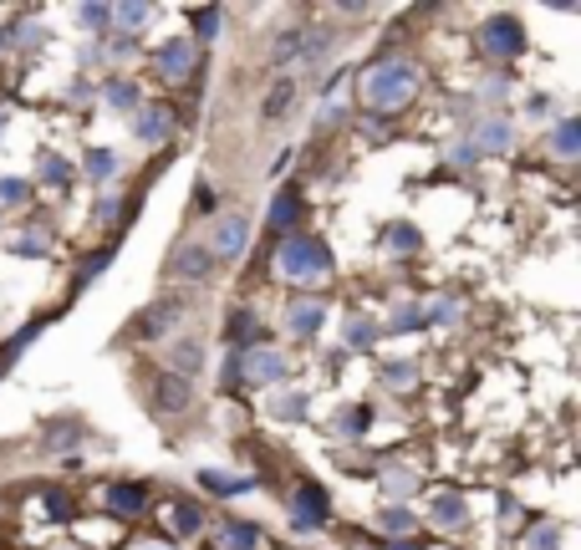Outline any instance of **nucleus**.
<instances>
[{
  "instance_id": "f257e3e1",
  "label": "nucleus",
  "mask_w": 581,
  "mask_h": 550,
  "mask_svg": "<svg viewBox=\"0 0 581 550\" xmlns=\"http://www.w3.org/2000/svg\"><path fill=\"white\" fill-rule=\"evenodd\" d=\"M414 92H418V66L403 62V56H387L362 77V103L373 113H398V107L414 103Z\"/></svg>"
},
{
  "instance_id": "f03ea898",
  "label": "nucleus",
  "mask_w": 581,
  "mask_h": 550,
  "mask_svg": "<svg viewBox=\"0 0 581 550\" xmlns=\"http://www.w3.org/2000/svg\"><path fill=\"white\" fill-rule=\"evenodd\" d=\"M275 265H281V275L291 285H322L326 275H332V255H326V245L311 240V235H291V240L281 245Z\"/></svg>"
},
{
  "instance_id": "7ed1b4c3",
  "label": "nucleus",
  "mask_w": 581,
  "mask_h": 550,
  "mask_svg": "<svg viewBox=\"0 0 581 550\" xmlns=\"http://www.w3.org/2000/svg\"><path fill=\"white\" fill-rule=\"evenodd\" d=\"M322 520H326V495H322V485H301L296 499H291V525H296V530H316Z\"/></svg>"
},
{
  "instance_id": "20e7f679",
  "label": "nucleus",
  "mask_w": 581,
  "mask_h": 550,
  "mask_svg": "<svg viewBox=\"0 0 581 550\" xmlns=\"http://www.w3.org/2000/svg\"><path fill=\"white\" fill-rule=\"evenodd\" d=\"M245 240H250V225L240 215H230V219H220V230H215V240H209V255L215 260L245 255Z\"/></svg>"
},
{
  "instance_id": "39448f33",
  "label": "nucleus",
  "mask_w": 581,
  "mask_h": 550,
  "mask_svg": "<svg viewBox=\"0 0 581 550\" xmlns=\"http://www.w3.org/2000/svg\"><path fill=\"white\" fill-rule=\"evenodd\" d=\"M158 72H164V82H189L194 77V46H189V36H174L158 52Z\"/></svg>"
},
{
  "instance_id": "423d86ee",
  "label": "nucleus",
  "mask_w": 581,
  "mask_h": 550,
  "mask_svg": "<svg viewBox=\"0 0 581 550\" xmlns=\"http://www.w3.org/2000/svg\"><path fill=\"white\" fill-rule=\"evenodd\" d=\"M322 321H326L322 301H291V306H285V332L291 336H316L322 332Z\"/></svg>"
},
{
  "instance_id": "0eeeda50",
  "label": "nucleus",
  "mask_w": 581,
  "mask_h": 550,
  "mask_svg": "<svg viewBox=\"0 0 581 550\" xmlns=\"http://www.w3.org/2000/svg\"><path fill=\"white\" fill-rule=\"evenodd\" d=\"M520 46H526V36H520V26L510 21V15L485 26V52L490 56H520Z\"/></svg>"
},
{
  "instance_id": "6e6552de",
  "label": "nucleus",
  "mask_w": 581,
  "mask_h": 550,
  "mask_svg": "<svg viewBox=\"0 0 581 550\" xmlns=\"http://www.w3.org/2000/svg\"><path fill=\"white\" fill-rule=\"evenodd\" d=\"M281 372H285L281 352H245V357H240V377H245V383H275Z\"/></svg>"
},
{
  "instance_id": "1a4fd4ad",
  "label": "nucleus",
  "mask_w": 581,
  "mask_h": 550,
  "mask_svg": "<svg viewBox=\"0 0 581 550\" xmlns=\"http://www.w3.org/2000/svg\"><path fill=\"white\" fill-rule=\"evenodd\" d=\"M209 270H215L209 245H189V250L174 255V275H179V281H199V275H209Z\"/></svg>"
},
{
  "instance_id": "9d476101",
  "label": "nucleus",
  "mask_w": 581,
  "mask_h": 550,
  "mask_svg": "<svg viewBox=\"0 0 581 550\" xmlns=\"http://www.w3.org/2000/svg\"><path fill=\"white\" fill-rule=\"evenodd\" d=\"M168 128H174V117H168L164 107H143V113L133 117V138L138 143H164Z\"/></svg>"
},
{
  "instance_id": "9b49d317",
  "label": "nucleus",
  "mask_w": 581,
  "mask_h": 550,
  "mask_svg": "<svg viewBox=\"0 0 581 550\" xmlns=\"http://www.w3.org/2000/svg\"><path fill=\"white\" fill-rule=\"evenodd\" d=\"M199 485H205L209 495H220V499H235V495H245L255 479H245V474H225V469H205L199 474Z\"/></svg>"
},
{
  "instance_id": "f8f14e48",
  "label": "nucleus",
  "mask_w": 581,
  "mask_h": 550,
  "mask_svg": "<svg viewBox=\"0 0 581 550\" xmlns=\"http://www.w3.org/2000/svg\"><path fill=\"white\" fill-rule=\"evenodd\" d=\"M174 321H179V306H168V301H164V306L143 311V321L133 326V336H138V342H154V336H164Z\"/></svg>"
},
{
  "instance_id": "ddd939ff",
  "label": "nucleus",
  "mask_w": 581,
  "mask_h": 550,
  "mask_svg": "<svg viewBox=\"0 0 581 550\" xmlns=\"http://www.w3.org/2000/svg\"><path fill=\"white\" fill-rule=\"evenodd\" d=\"M143 505H148V495H143V485H107V510L117 515H143Z\"/></svg>"
},
{
  "instance_id": "4468645a",
  "label": "nucleus",
  "mask_w": 581,
  "mask_h": 550,
  "mask_svg": "<svg viewBox=\"0 0 581 550\" xmlns=\"http://www.w3.org/2000/svg\"><path fill=\"white\" fill-rule=\"evenodd\" d=\"M220 545L225 550H260V530L250 520H230L220 530Z\"/></svg>"
},
{
  "instance_id": "2eb2a0df",
  "label": "nucleus",
  "mask_w": 581,
  "mask_h": 550,
  "mask_svg": "<svg viewBox=\"0 0 581 550\" xmlns=\"http://www.w3.org/2000/svg\"><path fill=\"white\" fill-rule=\"evenodd\" d=\"M505 143H510V128H505L500 117H490V123L475 133V143H469V148H475V154H500Z\"/></svg>"
},
{
  "instance_id": "dca6fc26",
  "label": "nucleus",
  "mask_w": 581,
  "mask_h": 550,
  "mask_svg": "<svg viewBox=\"0 0 581 550\" xmlns=\"http://www.w3.org/2000/svg\"><path fill=\"white\" fill-rule=\"evenodd\" d=\"M434 525H439V530H459V525H465V499H459V495H439V499H434Z\"/></svg>"
},
{
  "instance_id": "f3484780",
  "label": "nucleus",
  "mask_w": 581,
  "mask_h": 550,
  "mask_svg": "<svg viewBox=\"0 0 581 550\" xmlns=\"http://www.w3.org/2000/svg\"><path fill=\"white\" fill-rule=\"evenodd\" d=\"M168 525H174L179 535H199V530H205V515L194 510L189 499H179V505H168Z\"/></svg>"
},
{
  "instance_id": "a211bd4d",
  "label": "nucleus",
  "mask_w": 581,
  "mask_h": 550,
  "mask_svg": "<svg viewBox=\"0 0 581 550\" xmlns=\"http://www.w3.org/2000/svg\"><path fill=\"white\" fill-rule=\"evenodd\" d=\"M158 408H164V413H179V408H189V383L158 377Z\"/></svg>"
},
{
  "instance_id": "6ab92c4d",
  "label": "nucleus",
  "mask_w": 581,
  "mask_h": 550,
  "mask_svg": "<svg viewBox=\"0 0 581 550\" xmlns=\"http://www.w3.org/2000/svg\"><path fill=\"white\" fill-rule=\"evenodd\" d=\"M271 418H281V423H291V418H306V397L301 393H275L271 397Z\"/></svg>"
},
{
  "instance_id": "aec40b11",
  "label": "nucleus",
  "mask_w": 581,
  "mask_h": 550,
  "mask_svg": "<svg viewBox=\"0 0 581 550\" xmlns=\"http://www.w3.org/2000/svg\"><path fill=\"white\" fill-rule=\"evenodd\" d=\"M377 485H383V495H393V499H403V495H414L418 489V479L408 469H387L383 479H377Z\"/></svg>"
},
{
  "instance_id": "412c9836",
  "label": "nucleus",
  "mask_w": 581,
  "mask_h": 550,
  "mask_svg": "<svg viewBox=\"0 0 581 550\" xmlns=\"http://www.w3.org/2000/svg\"><path fill=\"white\" fill-rule=\"evenodd\" d=\"M296 209H301V199H296L291 189H285V194H275V205H271V230H285V225L296 219Z\"/></svg>"
},
{
  "instance_id": "4be33fe9",
  "label": "nucleus",
  "mask_w": 581,
  "mask_h": 550,
  "mask_svg": "<svg viewBox=\"0 0 581 550\" xmlns=\"http://www.w3.org/2000/svg\"><path fill=\"white\" fill-rule=\"evenodd\" d=\"M11 250L15 255H52V240H46L41 230H26V235H15L11 240Z\"/></svg>"
},
{
  "instance_id": "5701e85b",
  "label": "nucleus",
  "mask_w": 581,
  "mask_h": 550,
  "mask_svg": "<svg viewBox=\"0 0 581 550\" xmlns=\"http://www.w3.org/2000/svg\"><path fill=\"white\" fill-rule=\"evenodd\" d=\"M103 97L117 107V113H133V107H138V87H128V82H107Z\"/></svg>"
},
{
  "instance_id": "b1692460",
  "label": "nucleus",
  "mask_w": 581,
  "mask_h": 550,
  "mask_svg": "<svg viewBox=\"0 0 581 550\" xmlns=\"http://www.w3.org/2000/svg\"><path fill=\"white\" fill-rule=\"evenodd\" d=\"M387 250H398V255H408V250H418V230L414 225H387Z\"/></svg>"
},
{
  "instance_id": "393cba45",
  "label": "nucleus",
  "mask_w": 581,
  "mask_h": 550,
  "mask_svg": "<svg viewBox=\"0 0 581 550\" xmlns=\"http://www.w3.org/2000/svg\"><path fill=\"white\" fill-rule=\"evenodd\" d=\"M551 148H556V158H576V117H566V123L551 133Z\"/></svg>"
},
{
  "instance_id": "a878e982",
  "label": "nucleus",
  "mask_w": 581,
  "mask_h": 550,
  "mask_svg": "<svg viewBox=\"0 0 581 550\" xmlns=\"http://www.w3.org/2000/svg\"><path fill=\"white\" fill-rule=\"evenodd\" d=\"M87 174H92V179H113V174H117V154H113V148H97V154L87 158Z\"/></svg>"
},
{
  "instance_id": "bb28decb",
  "label": "nucleus",
  "mask_w": 581,
  "mask_h": 550,
  "mask_svg": "<svg viewBox=\"0 0 581 550\" xmlns=\"http://www.w3.org/2000/svg\"><path fill=\"white\" fill-rule=\"evenodd\" d=\"M174 367H179V372H199V342H179V346H174Z\"/></svg>"
},
{
  "instance_id": "cd10ccee",
  "label": "nucleus",
  "mask_w": 581,
  "mask_h": 550,
  "mask_svg": "<svg viewBox=\"0 0 581 550\" xmlns=\"http://www.w3.org/2000/svg\"><path fill=\"white\" fill-rule=\"evenodd\" d=\"M26 179H0V205H26Z\"/></svg>"
},
{
  "instance_id": "c85d7f7f",
  "label": "nucleus",
  "mask_w": 581,
  "mask_h": 550,
  "mask_svg": "<svg viewBox=\"0 0 581 550\" xmlns=\"http://www.w3.org/2000/svg\"><path fill=\"white\" fill-rule=\"evenodd\" d=\"M383 530H387V535H408V530H414V515H408V510H387L383 515Z\"/></svg>"
},
{
  "instance_id": "c756f323",
  "label": "nucleus",
  "mask_w": 581,
  "mask_h": 550,
  "mask_svg": "<svg viewBox=\"0 0 581 550\" xmlns=\"http://www.w3.org/2000/svg\"><path fill=\"white\" fill-rule=\"evenodd\" d=\"M41 179H46V184H56V189H62V184H72V168H66L62 158H46V164H41Z\"/></svg>"
},
{
  "instance_id": "7c9ffc66",
  "label": "nucleus",
  "mask_w": 581,
  "mask_h": 550,
  "mask_svg": "<svg viewBox=\"0 0 581 550\" xmlns=\"http://www.w3.org/2000/svg\"><path fill=\"white\" fill-rule=\"evenodd\" d=\"M530 550H561V535H556L551 525H546V530H530Z\"/></svg>"
},
{
  "instance_id": "2f4dec72",
  "label": "nucleus",
  "mask_w": 581,
  "mask_h": 550,
  "mask_svg": "<svg viewBox=\"0 0 581 550\" xmlns=\"http://www.w3.org/2000/svg\"><path fill=\"white\" fill-rule=\"evenodd\" d=\"M117 21H123V26H143V21H148V5H117Z\"/></svg>"
},
{
  "instance_id": "473e14b6",
  "label": "nucleus",
  "mask_w": 581,
  "mask_h": 550,
  "mask_svg": "<svg viewBox=\"0 0 581 550\" xmlns=\"http://www.w3.org/2000/svg\"><path fill=\"white\" fill-rule=\"evenodd\" d=\"M194 26H199V36L215 41V31H220V11H199L194 15Z\"/></svg>"
},
{
  "instance_id": "72a5a7b5",
  "label": "nucleus",
  "mask_w": 581,
  "mask_h": 550,
  "mask_svg": "<svg viewBox=\"0 0 581 550\" xmlns=\"http://www.w3.org/2000/svg\"><path fill=\"white\" fill-rule=\"evenodd\" d=\"M107 15H113L107 5H82L77 21H82V26H107Z\"/></svg>"
},
{
  "instance_id": "f704fd0d",
  "label": "nucleus",
  "mask_w": 581,
  "mask_h": 550,
  "mask_svg": "<svg viewBox=\"0 0 581 550\" xmlns=\"http://www.w3.org/2000/svg\"><path fill=\"white\" fill-rule=\"evenodd\" d=\"M107 260H113V250H103L97 260H87V265H82V275H77V285H87L92 275H103V270H107Z\"/></svg>"
},
{
  "instance_id": "c9c22d12",
  "label": "nucleus",
  "mask_w": 581,
  "mask_h": 550,
  "mask_svg": "<svg viewBox=\"0 0 581 550\" xmlns=\"http://www.w3.org/2000/svg\"><path fill=\"white\" fill-rule=\"evenodd\" d=\"M418 321H424V311H418V306H403L398 316H393V332H408V326H418Z\"/></svg>"
},
{
  "instance_id": "e433bc0d",
  "label": "nucleus",
  "mask_w": 581,
  "mask_h": 550,
  "mask_svg": "<svg viewBox=\"0 0 581 550\" xmlns=\"http://www.w3.org/2000/svg\"><path fill=\"white\" fill-rule=\"evenodd\" d=\"M285 97H291V82H281V87L271 92V103H265V117H281V107H285Z\"/></svg>"
},
{
  "instance_id": "4c0bfd02",
  "label": "nucleus",
  "mask_w": 581,
  "mask_h": 550,
  "mask_svg": "<svg viewBox=\"0 0 581 550\" xmlns=\"http://www.w3.org/2000/svg\"><path fill=\"white\" fill-rule=\"evenodd\" d=\"M46 515H52V520H66V515H72L66 495H46Z\"/></svg>"
},
{
  "instance_id": "58836bf2",
  "label": "nucleus",
  "mask_w": 581,
  "mask_h": 550,
  "mask_svg": "<svg viewBox=\"0 0 581 550\" xmlns=\"http://www.w3.org/2000/svg\"><path fill=\"white\" fill-rule=\"evenodd\" d=\"M414 377H418L414 367H387V387H408Z\"/></svg>"
},
{
  "instance_id": "ea45409f",
  "label": "nucleus",
  "mask_w": 581,
  "mask_h": 550,
  "mask_svg": "<svg viewBox=\"0 0 581 550\" xmlns=\"http://www.w3.org/2000/svg\"><path fill=\"white\" fill-rule=\"evenodd\" d=\"M367 336H373V326H367V321L357 316V321H352V326H347V342H352V346H362V342H367Z\"/></svg>"
},
{
  "instance_id": "a19ab883",
  "label": "nucleus",
  "mask_w": 581,
  "mask_h": 550,
  "mask_svg": "<svg viewBox=\"0 0 581 550\" xmlns=\"http://www.w3.org/2000/svg\"><path fill=\"white\" fill-rule=\"evenodd\" d=\"M424 316H434V321H449V316H459V306H454V301H434V306H428Z\"/></svg>"
},
{
  "instance_id": "79ce46f5",
  "label": "nucleus",
  "mask_w": 581,
  "mask_h": 550,
  "mask_svg": "<svg viewBox=\"0 0 581 550\" xmlns=\"http://www.w3.org/2000/svg\"><path fill=\"white\" fill-rule=\"evenodd\" d=\"M230 336H250V316H245V311H235V316H230Z\"/></svg>"
},
{
  "instance_id": "37998d69",
  "label": "nucleus",
  "mask_w": 581,
  "mask_h": 550,
  "mask_svg": "<svg viewBox=\"0 0 581 550\" xmlns=\"http://www.w3.org/2000/svg\"><path fill=\"white\" fill-rule=\"evenodd\" d=\"M138 550H174V545H138Z\"/></svg>"
},
{
  "instance_id": "c03bdc74",
  "label": "nucleus",
  "mask_w": 581,
  "mask_h": 550,
  "mask_svg": "<svg viewBox=\"0 0 581 550\" xmlns=\"http://www.w3.org/2000/svg\"><path fill=\"white\" fill-rule=\"evenodd\" d=\"M393 550H414V545H393Z\"/></svg>"
},
{
  "instance_id": "a18cd8bd",
  "label": "nucleus",
  "mask_w": 581,
  "mask_h": 550,
  "mask_svg": "<svg viewBox=\"0 0 581 550\" xmlns=\"http://www.w3.org/2000/svg\"><path fill=\"white\" fill-rule=\"evenodd\" d=\"M0 128H5V113H0Z\"/></svg>"
}]
</instances>
